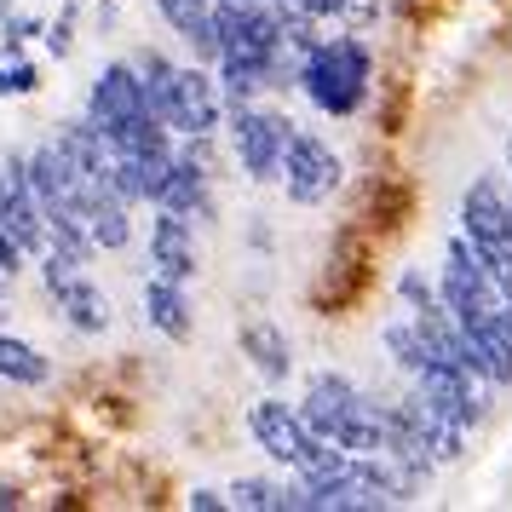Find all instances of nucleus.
<instances>
[{
	"mask_svg": "<svg viewBox=\"0 0 512 512\" xmlns=\"http://www.w3.org/2000/svg\"><path fill=\"white\" fill-rule=\"evenodd\" d=\"M0 507H24V495L18 489H0Z\"/></svg>",
	"mask_w": 512,
	"mask_h": 512,
	"instance_id": "nucleus-26",
	"label": "nucleus"
},
{
	"mask_svg": "<svg viewBox=\"0 0 512 512\" xmlns=\"http://www.w3.org/2000/svg\"><path fill=\"white\" fill-rule=\"evenodd\" d=\"M6 18H12V0H0V24H6Z\"/></svg>",
	"mask_w": 512,
	"mask_h": 512,
	"instance_id": "nucleus-28",
	"label": "nucleus"
},
{
	"mask_svg": "<svg viewBox=\"0 0 512 512\" xmlns=\"http://www.w3.org/2000/svg\"><path fill=\"white\" fill-rule=\"evenodd\" d=\"M0 98H12V70H0Z\"/></svg>",
	"mask_w": 512,
	"mask_h": 512,
	"instance_id": "nucleus-27",
	"label": "nucleus"
},
{
	"mask_svg": "<svg viewBox=\"0 0 512 512\" xmlns=\"http://www.w3.org/2000/svg\"><path fill=\"white\" fill-rule=\"evenodd\" d=\"M231 507L288 512V489H282V484H265V478H242V484H231Z\"/></svg>",
	"mask_w": 512,
	"mask_h": 512,
	"instance_id": "nucleus-17",
	"label": "nucleus"
},
{
	"mask_svg": "<svg viewBox=\"0 0 512 512\" xmlns=\"http://www.w3.org/2000/svg\"><path fill=\"white\" fill-rule=\"evenodd\" d=\"M334 18H346L351 29H363V24L380 18V0H340V12H334Z\"/></svg>",
	"mask_w": 512,
	"mask_h": 512,
	"instance_id": "nucleus-20",
	"label": "nucleus"
},
{
	"mask_svg": "<svg viewBox=\"0 0 512 512\" xmlns=\"http://www.w3.org/2000/svg\"><path fill=\"white\" fill-rule=\"evenodd\" d=\"M219 110H225V93L219 81H208L202 70H179V110H173V133H213L219 127Z\"/></svg>",
	"mask_w": 512,
	"mask_h": 512,
	"instance_id": "nucleus-9",
	"label": "nucleus"
},
{
	"mask_svg": "<svg viewBox=\"0 0 512 512\" xmlns=\"http://www.w3.org/2000/svg\"><path fill=\"white\" fill-rule=\"evenodd\" d=\"M386 351H392V363L403 374H420L426 363H432V346H426V334H420V323L409 317H397V323H386Z\"/></svg>",
	"mask_w": 512,
	"mask_h": 512,
	"instance_id": "nucleus-15",
	"label": "nucleus"
},
{
	"mask_svg": "<svg viewBox=\"0 0 512 512\" xmlns=\"http://www.w3.org/2000/svg\"><path fill=\"white\" fill-rule=\"evenodd\" d=\"M461 231L472 236L478 254H512V196H507V185H501L495 173H484V179L466 185Z\"/></svg>",
	"mask_w": 512,
	"mask_h": 512,
	"instance_id": "nucleus-6",
	"label": "nucleus"
},
{
	"mask_svg": "<svg viewBox=\"0 0 512 512\" xmlns=\"http://www.w3.org/2000/svg\"><path fill=\"white\" fill-rule=\"evenodd\" d=\"M190 507H196V512H213V507L225 512V507H231V495H219V489H190Z\"/></svg>",
	"mask_w": 512,
	"mask_h": 512,
	"instance_id": "nucleus-23",
	"label": "nucleus"
},
{
	"mask_svg": "<svg viewBox=\"0 0 512 512\" xmlns=\"http://www.w3.org/2000/svg\"><path fill=\"white\" fill-rule=\"evenodd\" d=\"M87 231L98 236V248H104V254H121V248L133 242V219H127V202H121L110 185L87 196Z\"/></svg>",
	"mask_w": 512,
	"mask_h": 512,
	"instance_id": "nucleus-10",
	"label": "nucleus"
},
{
	"mask_svg": "<svg viewBox=\"0 0 512 512\" xmlns=\"http://www.w3.org/2000/svg\"><path fill=\"white\" fill-rule=\"evenodd\" d=\"M35 87H41L35 64H18V70H12V93H35Z\"/></svg>",
	"mask_w": 512,
	"mask_h": 512,
	"instance_id": "nucleus-24",
	"label": "nucleus"
},
{
	"mask_svg": "<svg viewBox=\"0 0 512 512\" xmlns=\"http://www.w3.org/2000/svg\"><path fill=\"white\" fill-rule=\"evenodd\" d=\"M236 156H242V167H248V179H282V156H288V139H294V127H288V116H277V110H248V104H236Z\"/></svg>",
	"mask_w": 512,
	"mask_h": 512,
	"instance_id": "nucleus-5",
	"label": "nucleus"
},
{
	"mask_svg": "<svg viewBox=\"0 0 512 512\" xmlns=\"http://www.w3.org/2000/svg\"><path fill=\"white\" fill-rule=\"evenodd\" d=\"M507 173H512V127H507Z\"/></svg>",
	"mask_w": 512,
	"mask_h": 512,
	"instance_id": "nucleus-29",
	"label": "nucleus"
},
{
	"mask_svg": "<svg viewBox=\"0 0 512 512\" xmlns=\"http://www.w3.org/2000/svg\"><path fill=\"white\" fill-rule=\"evenodd\" d=\"M24 254H29V248L0 225V277H18V271H24Z\"/></svg>",
	"mask_w": 512,
	"mask_h": 512,
	"instance_id": "nucleus-18",
	"label": "nucleus"
},
{
	"mask_svg": "<svg viewBox=\"0 0 512 512\" xmlns=\"http://www.w3.org/2000/svg\"><path fill=\"white\" fill-rule=\"evenodd\" d=\"M156 12H162L167 24L190 35V47L202 52V58H219V35H213V0H156Z\"/></svg>",
	"mask_w": 512,
	"mask_h": 512,
	"instance_id": "nucleus-13",
	"label": "nucleus"
},
{
	"mask_svg": "<svg viewBox=\"0 0 512 512\" xmlns=\"http://www.w3.org/2000/svg\"><path fill=\"white\" fill-rule=\"evenodd\" d=\"M41 282H47V294L58 300V311L70 317V328H81V334H104V328H110L116 311H110V300H104V288L81 277V265L64 259L58 248L41 254Z\"/></svg>",
	"mask_w": 512,
	"mask_h": 512,
	"instance_id": "nucleus-3",
	"label": "nucleus"
},
{
	"mask_svg": "<svg viewBox=\"0 0 512 512\" xmlns=\"http://www.w3.org/2000/svg\"><path fill=\"white\" fill-rule=\"evenodd\" d=\"M242 351H248V363L265 374V386L288 380V369H294V357H288V340H282V328H277V323H242Z\"/></svg>",
	"mask_w": 512,
	"mask_h": 512,
	"instance_id": "nucleus-11",
	"label": "nucleus"
},
{
	"mask_svg": "<svg viewBox=\"0 0 512 512\" xmlns=\"http://www.w3.org/2000/svg\"><path fill=\"white\" fill-rule=\"evenodd\" d=\"M87 116H93L104 133H116L121 150H162L167 144V127L156 121L150 98H144V75L127 70V64H110V70L93 81Z\"/></svg>",
	"mask_w": 512,
	"mask_h": 512,
	"instance_id": "nucleus-2",
	"label": "nucleus"
},
{
	"mask_svg": "<svg viewBox=\"0 0 512 512\" xmlns=\"http://www.w3.org/2000/svg\"><path fill=\"white\" fill-rule=\"evenodd\" d=\"M190 225H196V219L162 208L156 231H150V259H156V277H173V282H190V277H196V242H190Z\"/></svg>",
	"mask_w": 512,
	"mask_h": 512,
	"instance_id": "nucleus-8",
	"label": "nucleus"
},
{
	"mask_svg": "<svg viewBox=\"0 0 512 512\" xmlns=\"http://www.w3.org/2000/svg\"><path fill=\"white\" fill-rule=\"evenodd\" d=\"M144 98H150V110L162 121L167 133H173V110H179V70L167 64V58H144Z\"/></svg>",
	"mask_w": 512,
	"mask_h": 512,
	"instance_id": "nucleus-14",
	"label": "nucleus"
},
{
	"mask_svg": "<svg viewBox=\"0 0 512 512\" xmlns=\"http://www.w3.org/2000/svg\"><path fill=\"white\" fill-rule=\"evenodd\" d=\"M340 179H346V167H340V156L323 139H311V133L288 139V156H282V190H288V202L317 208V202H328L340 190Z\"/></svg>",
	"mask_w": 512,
	"mask_h": 512,
	"instance_id": "nucleus-4",
	"label": "nucleus"
},
{
	"mask_svg": "<svg viewBox=\"0 0 512 512\" xmlns=\"http://www.w3.org/2000/svg\"><path fill=\"white\" fill-rule=\"evenodd\" d=\"M47 357L24 340H12V334H0V380H18V386H41L47 380Z\"/></svg>",
	"mask_w": 512,
	"mask_h": 512,
	"instance_id": "nucleus-16",
	"label": "nucleus"
},
{
	"mask_svg": "<svg viewBox=\"0 0 512 512\" xmlns=\"http://www.w3.org/2000/svg\"><path fill=\"white\" fill-rule=\"evenodd\" d=\"M357 386H351L346 374H311V386H305V403H300V420L317 432V438L340 443V432L351 426L357 415Z\"/></svg>",
	"mask_w": 512,
	"mask_h": 512,
	"instance_id": "nucleus-7",
	"label": "nucleus"
},
{
	"mask_svg": "<svg viewBox=\"0 0 512 512\" xmlns=\"http://www.w3.org/2000/svg\"><path fill=\"white\" fill-rule=\"evenodd\" d=\"M397 294L409 300V311H420V305H432V300H438V294L426 288V277H420V271H403V277H397Z\"/></svg>",
	"mask_w": 512,
	"mask_h": 512,
	"instance_id": "nucleus-19",
	"label": "nucleus"
},
{
	"mask_svg": "<svg viewBox=\"0 0 512 512\" xmlns=\"http://www.w3.org/2000/svg\"><path fill=\"white\" fill-rule=\"evenodd\" d=\"M300 93L323 110V116H357V104L369 93V47L357 35H340V41H317V47L300 58Z\"/></svg>",
	"mask_w": 512,
	"mask_h": 512,
	"instance_id": "nucleus-1",
	"label": "nucleus"
},
{
	"mask_svg": "<svg viewBox=\"0 0 512 512\" xmlns=\"http://www.w3.org/2000/svg\"><path fill=\"white\" fill-rule=\"evenodd\" d=\"M47 47L58 52V58L75 47V6H64V12H58V24H52V41H47Z\"/></svg>",
	"mask_w": 512,
	"mask_h": 512,
	"instance_id": "nucleus-21",
	"label": "nucleus"
},
{
	"mask_svg": "<svg viewBox=\"0 0 512 512\" xmlns=\"http://www.w3.org/2000/svg\"><path fill=\"white\" fill-rule=\"evenodd\" d=\"M225 6H242V12H259V6H288V0H225Z\"/></svg>",
	"mask_w": 512,
	"mask_h": 512,
	"instance_id": "nucleus-25",
	"label": "nucleus"
},
{
	"mask_svg": "<svg viewBox=\"0 0 512 512\" xmlns=\"http://www.w3.org/2000/svg\"><path fill=\"white\" fill-rule=\"evenodd\" d=\"M35 35H41L35 18H6V35H0V41H6V52H18L24 41H35Z\"/></svg>",
	"mask_w": 512,
	"mask_h": 512,
	"instance_id": "nucleus-22",
	"label": "nucleus"
},
{
	"mask_svg": "<svg viewBox=\"0 0 512 512\" xmlns=\"http://www.w3.org/2000/svg\"><path fill=\"white\" fill-rule=\"evenodd\" d=\"M144 311H150V323L162 328L167 340H190V300H185V282L156 277L150 288H144Z\"/></svg>",
	"mask_w": 512,
	"mask_h": 512,
	"instance_id": "nucleus-12",
	"label": "nucleus"
}]
</instances>
